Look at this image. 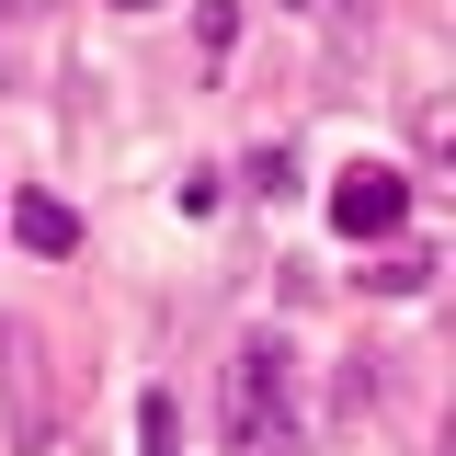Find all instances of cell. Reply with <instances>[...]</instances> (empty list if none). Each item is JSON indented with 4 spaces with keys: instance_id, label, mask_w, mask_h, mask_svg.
Wrapping results in <instances>:
<instances>
[{
    "instance_id": "cell-1",
    "label": "cell",
    "mask_w": 456,
    "mask_h": 456,
    "mask_svg": "<svg viewBox=\"0 0 456 456\" xmlns=\"http://www.w3.org/2000/svg\"><path fill=\"white\" fill-rule=\"evenodd\" d=\"M228 456H308L285 342H240V354H228Z\"/></svg>"
},
{
    "instance_id": "cell-2",
    "label": "cell",
    "mask_w": 456,
    "mask_h": 456,
    "mask_svg": "<svg viewBox=\"0 0 456 456\" xmlns=\"http://www.w3.org/2000/svg\"><path fill=\"white\" fill-rule=\"evenodd\" d=\"M411 217V171H388V160H354L331 183V228L342 240H388V228Z\"/></svg>"
},
{
    "instance_id": "cell-3",
    "label": "cell",
    "mask_w": 456,
    "mask_h": 456,
    "mask_svg": "<svg viewBox=\"0 0 456 456\" xmlns=\"http://www.w3.org/2000/svg\"><path fill=\"white\" fill-rule=\"evenodd\" d=\"M0 388H12V445H46V365H35V331L23 320H0Z\"/></svg>"
},
{
    "instance_id": "cell-4",
    "label": "cell",
    "mask_w": 456,
    "mask_h": 456,
    "mask_svg": "<svg viewBox=\"0 0 456 456\" xmlns=\"http://www.w3.org/2000/svg\"><path fill=\"white\" fill-rule=\"evenodd\" d=\"M12 240L46 251V263H69V251H80V217H69L57 194H12Z\"/></svg>"
},
{
    "instance_id": "cell-5",
    "label": "cell",
    "mask_w": 456,
    "mask_h": 456,
    "mask_svg": "<svg viewBox=\"0 0 456 456\" xmlns=\"http://www.w3.org/2000/svg\"><path fill=\"white\" fill-rule=\"evenodd\" d=\"M365 285H377V297H422V285H434V251H388Z\"/></svg>"
},
{
    "instance_id": "cell-6",
    "label": "cell",
    "mask_w": 456,
    "mask_h": 456,
    "mask_svg": "<svg viewBox=\"0 0 456 456\" xmlns=\"http://www.w3.org/2000/svg\"><path fill=\"white\" fill-rule=\"evenodd\" d=\"M137 434H149V456H183V411H171V388H149V411H137Z\"/></svg>"
},
{
    "instance_id": "cell-7",
    "label": "cell",
    "mask_w": 456,
    "mask_h": 456,
    "mask_svg": "<svg viewBox=\"0 0 456 456\" xmlns=\"http://www.w3.org/2000/svg\"><path fill=\"white\" fill-rule=\"evenodd\" d=\"M274 12H331V0H274Z\"/></svg>"
},
{
    "instance_id": "cell-8",
    "label": "cell",
    "mask_w": 456,
    "mask_h": 456,
    "mask_svg": "<svg viewBox=\"0 0 456 456\" xmlns=\"http://www.w3.org/2000/svg\"><path fill=\"white\" fill-rule=\"evenodd\" d=\"M114 12H149V0H114Z\"/></svg>"
},
{
    "instance_id": "cell-9",
    "label": "cell",
    "mask_w": 456,
    "mask_h": 456,
    "mask_svg": "<svg viewBox=\"0 0 456 456\" xmlns=\"http://www.w3.org/2000/svg\"><path fill=\"white\" fill-rule=\"evenodd\" d=\"M0 12H12V0H0Z\"/></svg>"
}]
</instances>
